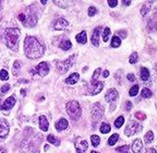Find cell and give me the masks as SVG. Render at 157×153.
<instances>
[{"label": "cell", "mask_w": 157, "mask_h": 153, "mask_svg": "<svg viewBox=\"0 0 157 153\" xmlns=\"http://www.w3.org/2000/svg\"><path fill=\"white\" fill-rule=\"evenodd\" d=\"M49 71V67L47 62H40L37 65V67L35 68V72L38 73L40 76H45Z\"/></svg>", "instance_id": "9"}, {"label": "cell", "mask_w": 157, "mask_h": 153, "mask_svg": "<svg viewBox=\"0 0 157 153\" xmlns=\"http://www.w3.org/2000/svg\"><path fill=\"white\" fill-rule=\"evenodd\" d=\"M20 30L14 27H8L5 32V41L10 49H17V41L20 38Z\"/></svg>", "instance_id": "2"}, {"label": "cell", "mask_w": 157, "mask_h": 153, "mask_svg": "<svg viewBox=\"0 0 157 153\" xmlns=\"http://www.w3.org/2000/svg\"><path fill=\"white\" fill-rule=\"evenodd\" d=\"M137 59H139L137 53H132V55H131L130 58H129V61H130V64H135V62L137 61Z\"/></svg>", "instance_id": "35"}, {"label": "cell", "mask_w": 157, "mask_h": 153, "mask_svg": "<svg viewBox=\"0 0 157 153\" xmlns=\"http://www.w3.org/2000/svg\"><path fill=\"white\" fill-rule=\"evenodd\" d=\"M20 69H21V64H20V61H14V65H13V69H12V71H13V76H17V72L20 71Z\"/></svg>", "instance_id": "29"}, {"label": "cell", "mask_w": 157, "mask_h": 153, "mask_svg": "<svg viewBox=\"0 0 157 153\" xmlns=\"http://www.w3.org/2000/svg\"><path fill=\"white\" fill-rule=\"evenodd\" d=\"M40 1H42V3H43V5H46V3H47V1H46V0H40Z\"/></svg>", "instance_id": "50"}, {"label": "cell", "mask_w": 157, "mask_h": 153, "mask_svg": "<svg viewBox=\"0 0 157 153\" xmlns=\"http://www.w3.org/2000/svg\"><path fill=\"white\" fill-rule=\"evenodd\" d=\"M121 45V41L118 36H113V40H111V47H119Z\"/></svg>", "instance_id": "25"}, {"label": "cell", "mask_w": 157, "mask_h": 153, "mask_svg": "<svg viewBox=\"0 0 157 153\" xmlns=\"http://www.w3.org/2000/svg\"><path fill=\"white\" fill-rule=\"evenodd\" d=\"M91 153H98V152H96V151H92Z\"/></svg>", "instance_id": "53"}, {"label": "cell", "mask_w": 157, "mask_h": 153, "mask_svg": "<svg viewBox=\"0 0 157 153\" xmlns=\"http://www.w3.org/2000/svg\"><path fill=\"white\" fill-rule=\"evenodd\" d=\"M118 139H119V135H118V133H113V136L108 139V144H109V146H113L118 141Z\"/></svg>", "instance_id": "24"}, {"label": "cell", "mask_w": 157, "mask_h": 153, "mask_svg": "<svg viewBox=\"0 0 157 153\" xmlns=\"http://www.w3.org/2000/svg\"><path fill=\"white\" fill-rule=\"evenodd\" d=\"M140 76H141V80L143 81H147L148 78H150V70L147 69V68H141V71H140Z\"/></svg>", "instance_id": "21"}, {"label": "cell", "mask_w": 157, "mask_h": 153, "mask_svg": "<svg viewBox=\"0 0 157 153\" xmlns=\"http://www.w3.org/2000/svg\"><path fill=\"white\" fill-rule=\"evenodd\" d=\"M24 52L27 58L37 59L44 55L45 47L36 40V37L26 36L24 40Z\"/></svg>", "instance_id": "1"}, {"label": "cell", "mask_w": 157, "mask_h": 153, "mask_svg": "<svg viewBox=\"0 0 157 153\" xmlns=\"http://www.w3.org/2000/svg\"><path fill=\"white\" fill-rule=\"evenodd\" d=\"M104 88V82H99V81H92L91 87H90V94L91 95H96L97 93L103 90Z\"/></svg>", "instance_id": "8"}, {"label": "cell", "mask_w": 157, "mask_h": 153, "mask_svg": "<svg viewBox=\"0 0 157 153\" xmlns=\"http://www.w3.org/2000/svg\"><path fill=\"white\" fill-rule=\"evenodd\" d=\"M9 133V125L5 119L0 118V138H5Z\"/></svg>", "instance_id": "10"}, {"label": "cell", "mask_w": 157, "mask_h": 153, "mask_svg": "<svg viewBox=\"0 0 157 153\" xmlns=\"http://www.w3.org/2000/svg\"><path fill=\"white\" fill-rule=\"evenodd\" d=\"M108 5H109V7L115 8L116 6L118 5V1L117 0H109V1H108Z\"/></svg>", "instance_id": "40"}, {"label": "cell", "mask_w": 157, "mask_h": 153, "mask_svg": "<svg viewBox=\"0 0 157 153\" xmlns=\"http://www.w3.org/2000/svg\"><path fill=\"white\" fill-rule=\"evenodd\" d=\"M109 35H110V29L106 27L105 30H104V34H103V41L105 43H107L108 40H109Z\"/></svg>", "instance_id": "28"}, {"label": "cell", "mask_w": 157, "mask_h": 153, "mask_svg": "<svg viewBox=\"0 0 157 153\" xmlns=\"http://www.w3.org/2000/svg\"><path fill=\"white\" fill-rule=\"evenodd\" d=\"M103 76H105V78H107V76H109V72H108L107 70H106V71H104V74H103Z\"/></svg>", "instance_id": "48"}, {"label": "cell", "mask_w": 157, "mask_h": 153, "mask_svg": "<svg viewBox=\"0 0 157 153\" xmlns=\"http://www.w3.org/2000/svg\"><path fill=\"white\" fill-rule=\"evenodd\" d=\"M118 99V92L115 89H109L107 91L105 95V100L108 103H111V102H115Z\"/></svg>", "instance_id": "11"}, {"label": "cell", "mask_w": 157, "mask_h": 153, "mask_svg": "<svg viewBox=\"0 0 157 153\" xmlns=\"http://www.w3.org/2000/svg\"><path fill=\"white\" fill-rule=\"evenodd\" d=\"M0 153H7V151H6L3 148H1V147H0Z\"/></svg>", "instance_id": "49"}, {"label": "cell", "mask_w": 157, "mask_h": 153, "mask_svg": "<svg viewBox=\"0 0 157 153\" xmlns=\"http://www.w3.org/2000/svg\"><path fill=\"white\" fill-rule=\"evenodd\" d=\"M127 78H128V80H129V81H134V80H135V76L133 73H129L127 76Z\"/></svg>", "instance_id": "43"}, {"label": "cell", "mask_w": 157, "mask_h": 153, "mask_svg": "<svg viewBox=\"0 0 157 153\" xmlns=\"http://www.w3.org/2000/svg\"><path fill=\"white\" fill-rule=\"evenodd\" d=\"M67 113H68V115L71 117V119H73V120L78 119L81 117V113H82L80 104L76 101L69 102V103L67 104Z\"/></svg>", "instance_id": "3"}, {"label": "cell", "mask_w": 157, "mask_h": 153, "mask_svg": "<svg viewBox=\"0 0 157 153\" xmlns=\"http://www.w3.org/2000/svg\"><path fill=\"white\" fill-rule=\"evenodd\" d=\"M117 151H118V152H120V153H131L130 147H129V146L119 147V148H117Z\"/></svg>", "instance_id": "33"}, {"label": "cell", "mask_w": 157, "mask_h": 153, "mask_svg": "<svg viewBox=\"0 0 157 153\" xmlns=\"http://www.w3.org/2000/svg\"><path fill=\"white\" fill-rule=\"evenodd\" d=\"M68 24L69 23L66 19L60 18V19H57L56 22L54 23V29L55 30H64V29H67Z\"/></svg>", "instance_id": "14"}, {"label": "cell", "mask_w": 157, "mask_h": 153, "mask_svg": "<svg viewBox=\"0 0 157 153\" xmlns=\"http://www.w3.org/2000/svg\"><path fill=\"white\" fill-rule=\"evenodd\" d=\"M91 141L94 147H97V146H99V143H101V138L98 136H96V135H93V136L91 137Z\"/></svg>", "instance_id": "26"}, {"label": "cell", "mask_w": 157, "mask_h": 153, "mask_svg": "<svg viewBox=\"0 0 157 153\" xmlns=\"http://www.w3.org/2000/svg\"><path fill=\"white\" fill-rule=\"evenodd\" d=\"M22 23L25 26H29V27H34L35 25H36L37 15L34 11L31 10V7H29L27 13H24V21H23Z\"/></svg>", "instance_id": "4"}, {"label": "cell", "mask_w": 157, "mask_h": 153, "mask_svg": "<svg viewBox=\"0 0 157 153\" xmlns=\"http://www.w3.org/2000/svg\"><path fill=\"white\" fill-rule=\"evenodd\" d=\"M74 58H75V56L73 55L72 57L68 58V59H67L66 61L57 62V64H56V67H57V69H58V71H59V72H61V73H66V72L68 71V70L72 67V65H73Z\"/></svg>", "instance_id": "6"}, {"label": "cell", "mask_w": 157, "mask_h": 153, "mask_svg": "<svg viewBox=\"0 0 157 153\" xmlns=\"http://www.w3.org/2000/svg\"><path fill=\"white\" fill-rule=\"evenodd\" d=\"M145 153H157V151H156V149L151 148V149H147V151Z\"/></svg>", "instance_id": "44"}, {"label": "cell", "mask_w": 157, "mask_h": 153, "mask_svg": "<svg viewBox=\"0 0 157 153\" xmlns=\"http://www.w3.org/2000/svg\"><path fill=\"white\" fill-rule=\"evenodd\" d=\"M118 34L121 35V37H125V35H127V32H125V31H119V32H118Z\"/></svg>", "instance_id": "46"}, {"label": "cell", "mask_w": 157, "mask_h": 153, "mask_svg": "<svg viewBox=\"0 0 157 153\" xmlns=\"http://www.w3.org/2000/svg\"><path fill=\"white\" fill-rule=\"evenodd\" d=\"M47 141H48L49 143H52V144H55V146H60V140H59L58 138H56L55 136H52V135H49L48 137H47Z\"/></svg>", "instance_id": "23"}, {"label": "cell", "mask_w": 157, "mask_h": 153, "mask_svg": "<svg viewBox=\"0 0 157 153\" xmlns=\"http://www.w3.org/2000/svg\"><path fill=\"white\" fill-rule=\"evenodd\" d=\"M101 27L97 26L93 32V35H92V44L94 46H98L99 45V33H101Z\"/></svg>", "instance_id": "15"}, {"label": "cell", "mask_w": 157, "mask_h": 153, "mask_svg": "<svg viewBox=\"0 0 157 153\" xmlns=\"http://www.w3.org/2000/svg\"><path fill=\"white\" fill-rule=\"evenodd\" d=\"M76 38V42L80 43V44H85L87 38H86V32L85 31H82L81 33H78V35L75 36Z\"/></svg>", "instance_id": "20"}, {"label": "cell", "mask_w": 157, "mask_h": 153, "mask_svg": "<svg viewBox=\"0 0 157 153\" xmlns=\"http://www.w3.org/2000/svg\"><path fill=\"white\" fill-rule=\"evenodd\" d=\"M14 104H15L14 96H10V97H8L5 102H3V104L0 107H1V109H2V111H7V109L12 108V107L14 106Z\"/></svg>", "instance_id": "13"}, {"label": "cell", "mask_w": 157, "mask_h": 153, "mask_svg": "<svg viewBox=\"0 0 157 153\" xmlns=\"http://www.w3.org/2000/svg\"><path fill=\"white\" fill-rule=\"evenodd\" d=\"M9 90H10L9 84H5L3 87H1V92H2V93H6V92H8Z\"/></svg>", "instance_id": "42"}, {"label": "cell", "mask_w": 157, "mask_h": 153, "mask_svg": "<svg viewBox=\"0 0 157 153\" xmlns=\"http://www.w3.org/2000/svg\"><path fill=\"white\" fill-rule=\"evenodd\" d=\"M131 107H132V103H131V102H127V107H125V109H127V111H130Z\"/></svg>", "instance_id": "45"}, {"label": "cell", "mask_w": 157, "mask_h": 153, "mask_svg": "<svg viewBox=\"0 0 157 153\" xmlns=\"http://www.w3.org/2000/svg\"><path fill=\"white\" fill-rule=\"evenodd\" d=\"M44 149H45V151H47V150H48V146H47V144H46V146L44 147Z\"/></svg>", "instance_id": "51"}, {"label": "cell", "mask_w": 157, "mask_h": 153, "mask_svg": "<svg viewBox=\"0 0 157 153\" xmlns=\"http://www.w3.org/2000/svg\"><path fill=\"white\" fill-rule=\"evenodd\" d=\"M71 47H72V43H71V41H69V40L62 41L61 44H60V48L63 50H69Z\"/></svg>", "instance_id": "22"}, {"label": "cell", "mask_w": 157, "mask_h": 153, "mask_svg": "<svg viewBox=\"0 0 157 153\" xmlns=\"http://www.w3.org/2000/svg\"><path fill=\"white\" fill-rule=\"evenodd\" d=\"M123 123H124V117H123V116L118 117V118L116 119V121H115V126L117 127V128H120V127L123 125Z\"/></svg>", "instance_id": "32"}, {"label": "cell", "mask_w": 157, "mask_h": 153, "mask_svg": "<svg viewBox=\"0 0 157 153\" xmlns=\"http://www.w3.org/2000/svg\"><path fill=\"white\" fill-rule=\"evenodd\" d=\"M123 3H124L125 6H130L131 5V1H130V0H124V1H123Z\"/></svg>", "instance_id": "47"}, {"label": "cell", "mask_w": 157, "mask_h": 153, "mask_svg": "<svg viewBox=\"0 0 157 153\" xmlns=\"http://www.w3.org/2000/svg\"><path fill=\"white\" fill-rule=\"evenodd\" d=\"M80 80V74L76 73V72H74V73H72L70 76H68L66 79V83L67 84H75L76 82Z\"/></svg>", "instance_id": "16"}, {"label": "cell", "mask_w": 157, "mask_h": 153, "mask_svg": "<svg viewBox=\"0 0 157 153\" xmlns=\"http://www.w3.org/2000/svg\"><path fill=\"white\" fill-rule=\"evenodd\" d=\"M8 78H9V73H8V71L5 69H2L1 71H0V79L3 80V81H6V80H8Z\"/></svg>", "instance_id": "34"}, {"label": "cell", "mask_w": 157, "mask_h": 153, "mask_svg": "<svg viewBox=\"0 0 157 153\" xmlns=\"http://www.w3.org/2000/svg\"><path fill=\"white\" fill-rule=\"evenodd\" d=\"M1 32H2V29H1V26H0V36H1Z\"/></svg>", "instance_id": "52"}, {"label": "cell", "mask_w": 157, "mask_h": 153, "mask_svg": "<svg viewBox=\"0 0 157 153\" xmlns=\"http://www.w3.org/2000/svg\"><path fill=\"white\" fill-rule=\"evenodd\" d=\"M154 139V133L153 131H148V132L145 135V142L146 143H151Z\"/></svg>", "instance_id": "31"}, {"label": "cell", "mask_w": 157, "mask_h": 153, "mask_svg": "<svg viewBox=\"0 0 157 153\" xmlns=\"http://www.w3.org/2000/svg\"><path fill=\"white\" fill-rule=\"evenodd\" d=\"M137 92H139V85H134V87H132L130 89L129 94H130L131 96H135V95L137 94Z\"/></svg>", "instance_id": "36"}, {"label": "cell", "mask_w": 157, "mask_h": 153, "mask_svg": "<svg viewBox=\"0 0 157 153\" xmlns=\"http://www.w3.org/2000/svg\"><path fill=\"white\" fill-rule=\"evenodd\" d=\"M96 12H97V9H96L95 7L88 8V15H90V17H94V15L96 14Z\"/></svg>", "instance_id": "39"}, {"label": "cell", "mask_w": 157, "mask_h": 153, "mask_svg": "<svg viewBox=\"0 0 157 153\" xmlns=\"http://www.w3.org/2000/svg\"><path fill=\"white\" fill-rule=\"evenodd\" d=\"M103 115H104V107L101 106V103H96L95 106L93 107V111H92V118H93L94 123L99 120L103 117Z\"/></svg>", "instance_id": "7"}, {"label": "cell", "mask_w": 157, "mask_h": 153, "mask_svg": "<svg viewBox=\"0 0 157 153\" xmlns=\"http://www.w3.org/2000/svg\"><path fill=\"white\" fill-rule=\"evenodd\" d=\"M68 120L67 119H64V118H61L60 120L58 121V123L56 124V129L58 131H62V130H64V129L68 127Z\"/></svg>", "instance_id": "18"}, {"label": "cell", "mask_w": 157, "mask_h": 153, "mask_svg": "<svg viewBox=\"0 0 157 153\" xmlns=\"http://www.w3.org/2000/svg\"><path fill=\"white\" fill-rule=\"evenodd\" d=\"M135 117H136L137 119H140V120H145V119H146L145 114L142 113V112H136V113H135Z\"/></svg>", "instance_id": "37"}, {"label": "cell", "mask_w": 157, "mask_h": 153, "mask_svg": "<svg viewBox=\"0 0 157 153\" xmlns=\"http://www.w3.org/2000/svg\"><path fill=\"white\" fill-rule=\"evenodd\" d=\"M152 91H151L150 89H143L142 92H141V95H142V97H144V99H148V97L152 96Z\"/></svg>", "instance_id": "27"}, {"label": "cell", "mask_w": 157, "mask_h": 153, "mask_svg": "<svg viewBox=\"0 0 157 153\" xmlns=\"http://www.w3.org/2000/svg\"><path fill=\"white\" fill-rule=\"evenodd\" d=\"M143 148V143L141 141V139H136L134 140V142L132 143V151L134 153H139Z\"/></svg>", "instance_id": "17"}, {"label": "cell", "mask_w": 157, "mask_h": 153, "mask_svg": "<svg viewBox=\"0 0 157 153\" xmlns=\"http://www.w3.org/2000/svg\"><path fill=\"white\" fill-rule=\"evenodd\" d=\"M39 127H40V129H42L43 131L48 130L49 124H48V120H47V118L45 116L39 117Z\"/></svg>", "instance_id": "19"}, {"label": "cell", "mask_w": 157, "mask_h": 153, "mask_svg": "<svg viewBox=\"0 0 157 153\" xmlns=\"http://www.w3.org/2000/svg\"><path fill=\"white\" fill-rule=\"evenodd\" d=\"M99 73H101V69H99V68H98V69H96V70H95V72H94V74H93V78H92V79H93L94 81H95V80H96V78H98V76H99Z\"/></svg>", "instance_id": "41"}, {"label": "cell", "mask_w": 157, "mask_h": 153, "mask_svg": "<svg viewBox=\"0 0 157 153\" xmlns=\"http://www.w3.org/2000/svg\"><path fill=\"white\" fill-rule=\"evenodd\" d=\"M142 131V126H141V124H139L137 121H130V123L128 124L127 128L124 130L125 136L128 137H131L135 133L140 132Z\"/></svg>", "instance_id": "5"}, {"label": "cell", "mask_w": 157, "mask_h": 153, "mask_svg": "<svg viewBox=\"0 0 157 153\" xmlns=\"http://www.w3.org/2000/svg\"><path fill=\"white\" fill-rule=\"evenodd\" d=\"M110 131V126L108 125V124L104 123L101 124V133H108Z\"/></svg>", "instance_id": "30"}, {"label": "cell", "mask_w": 157, "mask_h": 153, "mask_svg": "<svg viewBox=\"0 0 157 153\" xmlns=\"http://www.w3.org/2000/svg\"><path fill=\"white\" fill-rule=\"evenodd\" d=\"M88 148V143L85 140L76 141L75 142V149L78 151V153H85L86 150Z\"/></svg>", "instance_id": "12"}, {"label": "cell", "mask_w": 157, "mask_h": 153, "mask_svg": "<svg viewBox=\"0 0 157 153\" xmlns=\"http://www.w3.org/2000/svg\"><path fill=\"white\" fill-rule=\"evenodd\" d=\"M150 11V6L148 5H144L142 7V9H141V14L144 17V15H146V13Z\"/></svg>", "instance_id": "38"}]
</instances>
